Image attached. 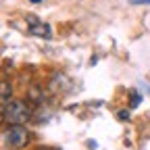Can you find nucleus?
Masks as SVG:
<instances>
[{"mask_svg":"<svg viewBox=\"0 0 150 150\" xmlns=\"http://www.w3.org/2000/svg\"><path fill=\"white\" fill-rule=\"evenodd\" d=\"M31 110L25 100H11L6 106H2V119L11 125H21L29 119Z\"/></svg>","mask_w":150,"mask_h":150,"instance_id":"nucleus-1","label":"nucleus"},{"mask_svg":"<svg viewBox=\"0 0 150 150\" xmlns=\"http://www.w3.org/2000/svg\"><path fill=\"white\" fill-rule=\"evenodd\" d=\"M2 138L6 142V146H11V148H23L27 144V140H29V134H27V129L23 125H11L4 131Z\"/></svg>","mask_w":150,"mask_h":150,"instance_id":"nucleus-2","label":"nucleus"},{"mask_svg":"<svg viewBox=\"0 0 150 150\" xmlns=\"http://www.w3.org/2000/svg\"><path fill=\"white\" fill-rule=\"evenodd\" d=\"M29 31H31L33 35H42V38H48V35H50V29H48V25H44V23H33V25L29 27Z\"/></svg>","mask_w":150,"mask_h":150,"instance_id":"nucleus-3","label":"nucleus"},{"mask_svg":"<svg viewBox=\"0 0 150 150\" xmlns=\"http://www.w3.org/2000/svg\"><path fill=\"white\" fill-rule=\"evenodd\" d=\"M11 96H13V88L8 81H2V94H0V98H2V106H6L11 102Z\"/></svg>","mask_w":150,"mask_h":150,"instance_id":"nucleus-4","label":"nucleus"},{"mask_svg":"<svg viewBox=\"0 0 150 150\" xmlns=\"http://www.w3.org/2000/svg\"><path fill=\"white\" fill-rule=\"evenodd\" d=\"M29 98H31L33 102H40V100H42V92H40V88H38V86H33V88L29 90Z\"/></svg>","mask_w":150,"mask_h":150,"instance_id":"nucleus-5","label":"nucleus"},{"mask_svg":"<svg viewBox=\"0 0 150 150\" xmlns=\"http://www.w3.org/2000/svg\"><path fill=\"white\" fill-rule=\"evenodd\" d=\"M138 102H140V96H138V94L134 92V96H131V106H136Z\"/></svg>","mask_w":150,"mask_h":150,"instance_id":"nucleus-6","label":"nucleus"},{"mask_svg":"<svg viewBox=\"0 0 150 150\" xmlns=\"http://www.w3.org/2000/svg\"><path fill=\"white\" fill-rule=\"evenodd\" d=\"M136 4H150V0H134Z\"/></svg>","mask_w":150,"mask_h":150,"instance_id":"nucleus-7","label":"nucleus"},{"mask_svg":"<svg viewBox=\"0 0 150 150\" xmlns=\"http://www.w3.org/2000/svg\"><path fill=\"white\" fill-rule=\"evenodd\" d=\"M119 119H129V112H119Z\"/></svg>","mask_w":150,"mask_h":150,"instance_id":"nucleus-8","label":"nucleus"},{"mask_svg":"<svg viewBox=\"0 0 150 150\" xmlns=\"http://www.w3.org/2000/svg\"><path fill=\"white\" fill-rule=\"evenodd\" d=\"M29 2H33V4H35V2H42V0H29Z\"/></svg>","mask_w":150,"mask_h":150,"instance_id":"nucleus-9","label":"nucleus"}]
</instances>
